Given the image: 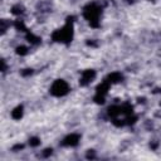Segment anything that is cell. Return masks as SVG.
<instances>
[{
  "instance_id": "5bb4252c",
  "label": "cell",
  "mask_w": 161,
  "mask_h": 161,
  "mask_svg": "<svg viewBox=\"0 0 161 161\" xmlns=\"http://www.w3.org/2000/svg\"><path fill=\"white\" fill-rule=\"evenodd\" d=\"M15 26H17L18 29H22V30H24V29H25V28H24V24H23L22 22H19V20H18L17 23H15Z\"/></svg>"
},
{
  "instance_id": "52a82bcc",
  "label": "cell",
  "mask_w": 161,
  "mask_h": 161,
  "mask_svg": "<svg viewBox=\"0 0 161 161\" xmlns=\"http://www.w3.org/2000/svg\"><path fill=\"white\" fill-rule=\"evenodd\" d=\"M23 116V107H17L13 112H11V117L14 120H20V117Z\"/></svg>"
},
{
  "instance_id": "30bf717a",
  "label": "cell",
  "mask_w": 161,
  "mask_h": 161,
  "mask_svg": "<svg viewBox=\"0 0 161 161\" xmlns=\"http://www.w3.org/2000/svg\"><path fill=\"white\" fill-rule=\"evenodd\" d=\"M17 53L20 56H25L26 53H28V49H26L25 47H18L17 48Z\"/></svg>"
},
{
  "instance_id": "6da1fadb",
  "label": "cell",
  "mask_w": 161,
  "mask_h": 161,
  "mask_svg": "<svg viewBox=\"0 0 161 161\" xmlns=\"http://www.w3.org/2000/svg\"><path fill=\"white\" fill-rule=\"evenodd\" d=\"M99 13H101L99 8L97 5H94V4H91V5H88L86 9H84V18H86L87 20H90L92 26H97Z\"/></svg>"
},
{
  "instance_id": "9c48e42d",
  "label": "cell",
  "mask_w": 161,
  "mask_h": 161,
  "mask_svg": "<svg viewBox=\"0 0 161 161\" xmlns=\"http://www.w3.org/2000/svg\"><path fill=\"white\" fill-rule=\"evenodd\" d=\"M108 113H110V116L116 117L117 115L121 113V107H111V108L108 110Z\"/></svg>"
},
{
  "instance_id": "4fadbf2b",
  "label": "cell",
  "mask_w": 161,
  "mask_h": 161,
  "mask_svg": "<svg viewBox=\"0 0 161 161\" xmlns=\"http://www.w3.org/2000/svg\"><path fill=\"white\" fill-rule=\"evenodd\" d=\"M22 11H23V10H22L20 6H14V8H13V13H14V14H20Z\"/></svg>"
},
{
  "instance_id": "7a4b0ae2",
  "label": "cell",
  "mask_w": 161,
  "mask_h": 161,
  "mask_svg": "<svg viewBox=\"0 0 161 161\" xmlns=\"http://www.w3.org/2000/svg\"><path fill=\"white\" fill-rule=\"evenodd\" d=\"M72 35H73L72 26L69 24H67L63 29L57 30V32L53 34V39L57 42H69L72 39Z\"/></svg>"
},
{
  "instance_id": "8fae6325",
  "label": "cell",
  "mask_w": 161,
  "mask_h": 161,
  "mask_svg": "<svg viewBox=\"0 0 161 161\" xmlns=\"http://www.w3.org/2000/svg\"><path fill=\"white\" fill-rule=\"evenodd\" d=\"M29 144H30V146H38V145L40 144V141L38 140L37 137H33V139L29 141Z\"/></svg>"
},
{
  "instance_id": "ba28073f",
  "label": "cell",
  "mask_w": 161,
  "mask_h": 161,
  "mask_svg": "<svg viewBox=\"0 0 161 161\" xmlns=\"http://www.w3.org/2000/svg\"><path fill=\"white\" fill-rule=\"evenodd\" d=\"M121 74L120 73H116V72H115V73H111L110 76H108V80H107V82H110V83H116V82H120L121 80Z\"/></svg>"
},
{
  "instance_id": "7c38bea8",
  "label": "cell",
  "mask_w": 161,
  "mask_h": 161,
  "mask_svg": "<svg viewBox=\"0 0 161 161\" xmlns=\"http://www.w3.org/2000/svg\"><path fill=\"white\" fill-rule=\"evenodd\" d=\"M28 39H29V42H32V43H38V40H39V38L34 37L33 34H28Z\"/></svg>"
},
{
  "instance_id": "277c9868",
  "label": "cell",
  "mask_w": 161,
  "mask_h": 161,
  "mask_svg": "<svg viewBox=\"0 0 161 161\" xmlns=\"http://www.w3.org/2000/svg\"><path fill=\"white\" fill-rule=\"evenodd\" d=\"M79 141V136L76 135V133H72V135H69L68 137H66L63 141V145L64 146H76V145L78 144Z\"/></svg>"
},
{
  "instance_id": "5b68a950",
  "label": "cell",
  "mask_w": 161,
  "mask_h": 161,
  "mask_svg": "<svg viewBox=\"0 0 161 161\" xmlns=\"http://www.w3.org/2000/svg\"><path fill=\"white\" fill-rule=\"evenodd\" d=\"M93 78H94V71H91V69L84 71L83 74H82V79H80V84H83V86H84V84L90 83Z\"/></svg>"
},
{
  "instance_id": "3957f363",
  "label": "cell",
  "mask_w": 161,
  "mask_h": 161,
  "mask_svg": "<svg viewBox=\"0 0 161 161\" xmlns=\"http://www.w3.org/2000/svg\"><path fill=\"white\" fill-rule=\"evenodd\" d=\"M68 92V84L62 79H58L53 83L51 88V93L53 96H63Z\"/></svg>"
},
{
  "instance_id": "8992f818",
  "label": "cell",
  "mask_w": 161,
  "mask_h": 161,
  "mask_svg": "<svg viewBox=\"0 0 161 161\" xmlns=\"http://www.w3.org/2000/svg\"><path fill=\"white\" fill-rule=\"evenodd\" d=\"M108 88H110V82H103L97 87V93L105 96V93L108 91Z\"/></svg>"
}]
</instances>
